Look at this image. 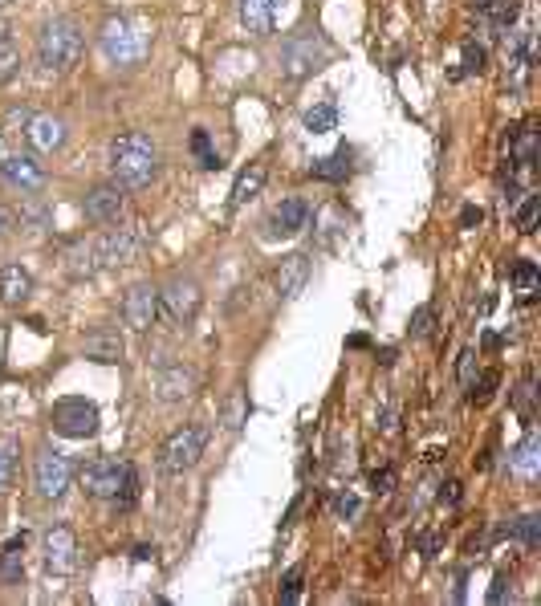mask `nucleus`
<instances>
[{
  "instance_id": "f257e3e1",
  "label": "nucleus",
  "mask_w": 541,
  "mask_h": 606,
  "mask_svg": "<svg viewBox=\"0 0 541 606\" xmlns=\"http://www.w3.org/2000/svg\"><path fill=\"white\" fill-rule=\"evenodd\" d=\"M110 171L118 179V188H147L155 171H159V151L151 143V135L143 131H127V135H118L114 147H110Z\"/></svg>"
},
{
  "instance_id": "f03ea898",
  "label": "nucleus",
  "mask_w": 541,
  "mask_h": 606,
  "mask_svg": "<svg viewBox=\"0 0 541 606\" xmlns=\"http://www.w3.org/2000/svg\"><path fill=\"white\" fill-rule=\"evenodd\" d=\"M78 57H82V29L70 21V17H57L41 29L37 37V62L41 70L49 74H66L78 66Z\"/></svg>"
},
{
  "instance_id": "7ed1b4c3",
  "label": "nucleus",
  "mask_w": 541,
  "mask_h": 606,
  "mask_svg": "<svg viewBox=\"0 0 541 606\" xmlns=\"http://www.w3.org/2000/svg\"><path fill=\"white\" fill-rule=\"evenodd\" d=\"M102 53L114 66H139L147 57V33L127 17H110L102 25Z\"/></svg>"
},
{
  "instance_id": "20e7f679",
  "label": "nucleus",
  "mask_w": 541,
  "mask_h": 606,
  "mask_svg": "<svg viewBox=\"0 0 541 606\" xmlns=\"http://www.w3.org/2000/svg\"><path fill=\"white\" fill-rule=\"evenodd\" d=\"M326 57H330V45L322 37H293L281 49V74L289 82H302V78H310L314 70L326 66Z\"/></svg>"
},
{
  "instance_id": "39448f33",
  "label": "nucleus",
  "mask_w": 541,
  "mask_h": 606,
  "mask_svg": "<svg viewBox=\"0 0 541 606\" xmlns=\"http://www.w3.org/2000/svg\"><path fill=\"white\" fill-rule=\"evenodd\" d=\"M143 245H147L143 224H131V228H110V232H102L90 249H94V261H98V265H131V261L143 253Z\"/></svg>"
},
{
  "instance_id": "423d86ee",
  "label": "nucleus",
  "mask_w": 541,
  "mask_h": 606,
  "mask_svg": "<svg viewBox=\"0 0 541 606\" xmlns=\"http://www.w3.org/2000/svg\"><path fill=\"white\" fill-rule=\"evenodd\" d=\"M204 444H208V432L200 423H188V428H179L163 448H159V468L163 472H188L200 456H204Z\"/></svg>"
},
{
  "instance_id": "0eeeda50",
  "label": "nucleus",
  "mask_w": 541,
  "mask_h": 606,
  "mask_svg": "<svg viewBox=\"0 0 541 606\" xmlns=\"http://www.w3.org/2000/svg\"><path fill=\"white\" fill-rule=\"evenodd\" d=\"M53 432L57 436H70V440H86L98 432V407L86 399H62L53 403Z\"/></svg>"
},
{
  "instance_id": "6e6552de",
  "label": "nucleus",
  "mask_w": 541,
  "mask_h": 606,
  "mask_svg": "<svg viewBox=\"0 0 541 606\" xmlns=\"http://www.w3.org/2000/svg\"><path fill=\"white\" fill-rule=\"evenodd\" d=\"M33 480H37V493L45 501H57L66 497L70 480H74V464L62 456V452H41L37 456V468H33Z\"/></svg>"
},
{
  "instance_id": "1a4fd4ad",
  "label": "nucleus",
  "mask_w": 541,
  "mask_h": 606,
  "mask_svg": "<svg viewBox=\"0 0 541 606\" xmlns=\"http://www.w3.org/2000/svg\"><path fill=\"white\" fill-rule=\"evenodd\" d=\"M131 476V464H118V460H98L82 472V489L90 497H102V501H114L118 493H123V484Z\"/></svg>"
},
{
  "instance_id": "9d476101",
  "label": "nucleus",
  "mask_w": 541,
  "mask_h": 606,
  "mask_svg": "<svg viewBox=\"0 0 541 606\" xmlns=\"http://www.w3.org/2000/svg\"><path fill=\"white\" fill-rule=\"evenodd\" d=\"M159 310H167L171 322H192L200 310V285L192 277H175L163 293H159Z\"/></svg>"
},
{
  "instance_id": "9b49d317",
  "label": "nucleus",
  "mask_w": 541,
  "mask_h": 606,
  "mask_svg": "<svg viewBox=\"0 0 541 606\" xmlns=\"http://www.w3.org/2000/svg\"><path fill=\"white\" fill-rule=\"evenodd\" d=\"M159 318V289L151 281H139L127 297H123V322L131 330H151Z\"/></svg>"
},
{
  "instance_id": "f8f14e48",
  "label": "nucleus",
  "mask_w": 541,
  "mask_h": 606,
  "mask_svg": "<svg viewBox=\"0 0 541 606\" xmlns=\"http://www.w3.org/2000/svg\"><path fill=\"white\" fill-rule=\"evenodd\" d=\"M45 570L49 574H74L78 570V537L66 525L45 533Z\"/></svg>"
},
{
  "instance_id": "ddd939ff",
  "label": "nucleus",
  "mask_w": 541,
  "mask_h": 606,
  "mask_svg": "<svg viewBox=\"0 0 541 606\" xmlns=\"http://www.w3.org/2000/svg\"><path fill=\"white\" fill-rule=\"evenodd\" d=\"M25 139L33 151L41 155H53V151H62L66 147V123L57 114H29V123H25Z\"/></svg>"
},
{
  "instance_id": "4468645a",
  "label": "nucleus",
  "mask_w": 541,
  "mask_h": 606,
  "mask_svg": "<svg viewBox=\"0 0 541 606\" xmlns=\"http://www.w3.org/2000/svg\"><path fill=\"white\" fill-rule=\"evenodd\" d=\"M0 175H5V184L17 188V192H37L45 184V167L33 155H5Z\"/></svg>"
},
{
  "instance_id": "2eb2a0df",
  "label": "nucleus",
  "mask_w": 541,
  "mask_h": 606,
  "mask_svg": "<svg viewBox=\"0 0 541 606\" xmlns=\"http://www.w3.org/2000/svg\"><path fill=\"white\" fill-rule=\"evenodd\" d=\"M118 216H123V188L118 184H102L86 196V220L94 224H114Z\"/></svg>"
},
{
  "instance_id": "dca6fc26",
  "label": "nucleus",
  "mask_w": 541,
  "mask_h": 606,
  "mask_svg": "<svg viewBox=\"0 0 541 606\" xmlns=\"http://www.w3.org/2000/svg\"><path fill=\"white\" fill-rule=\"evenodd\" d=\"M306 220H310V204L297 200V196H289V200H281V204L273 208V216H269V236H293V232L306 228Z\"/></svg>"
},
{
  "instance_id": "f3484780",
  "label": "nucleus",
  "mask_w": 541,
  "mask_h": 606,
  "mask_svg": "<svg viewBox=\"0 0 541 606\" xmlns=\"http://www.w3.org/2000/svg\"><path fill=\"white\" fill-rule=\"evenodd\" d=\"M240 9V25L249 33H269L281 17V0H236Z\"/></svg>"
},
{
  "instance_id": "a211bd4d",
  "label": "nucleus",
  "mask_w": 541,
  "mask_h": 606,
  "mask_svg": "<svg viewBox=\"0 0 541 606\" xmlns=\"http://www.w3.org/2000/svg\"><path fill=\"white\" fill-rule=\"evenodd\" d=\"M310 281V257L306 253H289L277 269V293L281 297H297Z\"/></svg>"
},
{
  "instance_id": "6ab92c4d",
  "label": "nucleus",
  "mask_w": 541,
  "mask_h": 606,
  "mask_svg": "<svg viewBox=\"0 0 541 606\" xmlns=\"http://www.w3.org/2000/svg\"><path fill=\"white\" fill-rule=\"evenodd\" d=\"M155 391H159L163 403H179V399H188V395L196 391V375H192L188 367H167V371L159 375Z\"/></svg>"
},
{
  "instance_id": "aec40b11",
  "label": "nucleus",
  "mask_w": 541,
  "mask_h": 606,
  "mask_svg": "<svg viewBox=\"0 0 541 606\" xmlns=\"http://www.w3.org/2000/svg\"><path fill=\"white\" fill-rule=\"evenodd\" d=\"M509 464H513V472H517L521 480H537V472H541V436H537V432H525V440L513 448Z\"/></svg>"
},
{
  "instance_id": "412c9836",
  "label": "nucleus",
  "mask_w": 541,
  "mask_h": 606,
  "mask_svg": "<svg viewBox=\"0 0 541 606\" xmlns=\"http://www.w3.org/2000/svg\"><path fill=\"white\" fill-rule=\"evenodd\" d=\"M82 354L94 358V362H118L123 358V338H118L114 330H98L82 342Z\"/></svg>"
},
{
  "instance_id": "4be33fe9",
  "label": "nucleus",
  "mask_w": 541,
  "mask_h": 606,
  "mask_svg": "<svg viewBox=\"0 0 541 606\" xmlns=\"http://www.w3.org/2000/svg\"><path fill=\"white\" fill-rule=\"evenodd\" d=\"M350 151L342 147V151H334V155H326V159H318L314 167H310V175L314 179H326V184H342V179H350Z\"/></svg>"
},
{
  "instance_id": "5701e85b",
  "label": "nucleus",
  "mask_w": 541,
  "mask_h": 606,
  "mask_svg": "<svg viewBox=\"0 0 541 606\" xmlns=\"http://www.w3.org/2000/svg\"><path fill=\"white\" fill-rule=\"evenodd\" d=\"M265 188V167L261 163H253V167H245L236 175V184H232V208H240V204H249L257 192Z\"/></svg>"
},
{
  "instance_id": "b1692460",
  "label": "nucleus",
  "mask_w": 541,
  "mask_h": 606,
  "mask_svg": "<svg viewBox=\"0 0 541 606\" xmlns=\"http://www.w3.org/2000/svg\"><path fill=\"white\" fill-rule=\"evenodd\" d=\"M29 289H33V281H29V273L21 265H9L5 273H0V297H5V301H25Z\"/></svg>"
},
{
  "instance_id": "393cba45",
  "label": "nucleus",
  "mask_w": 541,
  "mask_h": 606,
  "mask_svg": "<svg viewBox=\"0 0 541 606\" xmlns=\"http://www.w3.org/2000/svg\"><path fill=\"white\" fill-rule=\"evenodd\" d=\"M306 131H314V135L338 131V102H318L314 110H306Z\"/></svg>"
},
{
  "instance_id": "a878e982",
  "label": "nucleus",
  "mask_w": 541,
  "mask_h": 606,
  "mask_svg": "<svg viewBox=\"0 0 541 606\" xmlns=\"http://www.w3.org/2000/svg\"><path fill=\"white\" fill-rule=\"evenodd\" d=\"M21 550H25V533H21V537H13V541L5 545V554H0V578H5V582H17V578L25 574V566H21Z\"/></svg>"
},
{
  "instance_id": "bb28decb",
  "label": "nucleus",
  "mask_w": 541,
  "mask_h": 606,
  "mask_svg": "<svg viewBox=\"0 0 541 606\" xmlns=\"http://www.w3.org/2000/svg\"><path fill=\"white\" fill-rule=\"evenodd\" d=\"M513 537H517L521 545H537V541H541V517H537V513L517 517V521H513Z\"/></svg>"
},
{
  "instance_id": "cd10ccee",
  "label": "nucleus",
  "mask_w": 541,
  "mask_h": 606,
  "mask_svg": "<svg viewBox=\"0 0 541 606\" xmlns=\"http://www.w3.org/2000/svg\"><path fill=\"white\" fill-rule=\"evenodd\" d=\"M17 66H21L17 45H13V41H0V86H5V82L17 74Z\"/></svg>"
},
{
  "instance_id": "c85d7f7f",
  "label": "nucleus",
  "mask_w": 541,
  "mask_h": 606,
  "mask_svg": "<svg viewBox=\"0 0 541 606\" xmlns=\"http://www.w3.org/2000/svg\"><path fill=\"white\" fill-rule=\"evenodd\" d=\"M192 151H196V159H200V167H220V159H216V151H212V143H208V131H196L192 135Z\"/></svg>"
},
{
  "instance_id": "c756f323",
  "label": "nucleus",
  "mask_w": 541,
  "mask_h": 606,
  "mask_svg": "<svg viewBox=\"0 0 541 606\" xmlns=\"http://www.w3.org/2000/svg\"><path fill=\"white\" fill-rule=\"evenodd\" d=\"M513 285H517L525 297H533V289H537V269H533L529 261H517V265H513Z\"/></svg>"
},
{
  "instance_id": "7c9ffc66",
  "label": "nucleus",
  "mask_w": 541,
  "mask_h": 606,
  "mask_svg": "<svg viewBox=\"0 0 541 606\" xmlns=\"http://www.w3.org/2000/svg\"><path fill=\"white\" fill-rule=\"evenodd\" d=\"M302 574H306L302 566H293V570H289V578H285V594H281V602H285V606H293L297 598H302Z\"/></svg>"
},
{
  "instance_id": "2f4dec72",
  "label": "nucleus",
  "mask_w": 541,
  "mask_h": 606,
  "mask_svg": "<svg viewBox=\"0 0 541 606\" xmlns=\"http://www.w3.org/2000/svg\"><path fill=\"white\" fill-rule=\"evenodd\" d=\"M114 501H118V509H131V505L139 501V472H135V468H131V476H127V484H123V493H118Z\"/></svg>"
},
{
  "instance_id": "473e14b6",
  "label": "nucleus",
  "mask_w": 541,
  "mask_h": 606,
  "mask_svg": "<svg viewBox=\"0 0 541 606\" xmlns=\"http://www.w3.org/2000/svg\"><path fill=\"white\" fill-rule=\"evenodd\" d=\"M472 383H476V354L464 350V354H460V387L472 391Z\"/></svg>"
},
{
  "instance_id": "72a5a7b5",
  "label": "nucleus",
  "mask_w": 541,
  "mask_h": 606,
  "mask_svg": "<svg viewBox=\"0 0 541 606\" xmlns=\"http://www.w3.org/2000/svg\"><path fill=\"white\" fill-rule=\"evenodd\" d=\"M432 306H424V310H415V318H411V338H424L428 330H432Z\"/></svg>"
},
{
  "instance_id": "f704fd0d",
  "label": "nucleus",
  "mask_w": 541,
  "mask_h": 606,
  "mask_svg": "<svg viewBox=\"0 0 541 606\" xmlns=\"http://www.w3.org/2000/svg\"><path fill=\"white\" fill-rule=\"evenodd\" d=\"M464 70H468V74H480V70H485V49H480V45H468V49H464Z\"/></svg>"
},
{
  "instance_id": "c9c22d12",
  "label": "nucleus",
  "mask_w": 541,
  "mask_h": 606,
  "mask_svg": "<svg viewBox=\"0 0 541 606\" xmlns=\"http://www.w3.org/2000/svg\"><path fill=\"white\" fill-rule=\"evenodd\" d=\"M517 224H521V232H533V224H537V196L525 200V208L517 212Z\"/></svg>"
},
{
  "instance_id": "e433bc0d",
  "label": "nucleus",
  "mask_w": 541,
  "mask_h": 606,
  "mask_svg": "<svg viewBox=\"0 0 541 606\" xmlns=\"http://www.w3.org/2000/svg\"><path fill=\"white\" fill-rule=\"evenodd\" d=\"M334 513H338L342 521H350V517L358 513V497H354V493H342V497L334 501Z\"/></svg>"
},
{
  "instance_id": "4c0bfd02",
  "label": "nucleus",
  "mask_w": 541,
  "mask_h": 606,
  "mask_svg": "<svg viewBox=\"0 0 541 606\" xmlns=\"http://www.w3.org/2000/svg\"><path fill=\"white\" fill-rule=\"evenodd\" d=\"M509 594H513V590H509V578H505V574H497V578H493V590H489V602H493V606H501Z\"/></svg>"
},
{
  "instance_id": "58836bf2",
  "label": "nucleus",
  "mask_w": 541,
  "mask_h": 606,
  "mask_svg": "<svg viewBox=\"0 0 541 606\" xmlns=\"http://www.w3.org/2000/svg\"><path fill=\"white\" fill-rule=\"evenodd\" d=\"M9 476H13V452L0 448V493L9 489Z\"/></svg>"
},
{
  "instance_id": "ea45409f",
  "label": "nucleus",
  "mask_w": 541,
  "mask_h": 606,
  "mask_svg": "<svg viewBox=\"0 0 541 606\" xmlns=\"http://www.w3.org/2000/svg\"><path fill=\"white\" fill-rule=\"evenodd\" d=\"M529 403H533V383L525 379V383H521V395H517V411H529Z\"/></svg>"
},
{
  "instance_id": "a19ab883",
  "label": "nucleus",
  "mask_w": 541,
  "mask_h": 606,
  "mask_svg": "<svg viewBox=\"0 0 541 606\" xmlns=\"http://www.w3.org/2000/svg\"><path fill=\"white\" fill-rule=\"evenodd\" d=\"M440 501H448V505H456V501H460V484H456V480H448V484H444Z\"/></svg>"
},
{
  "instance_id": "79ce46f5",
  "label": "nucleus",
  "mask_w": 541,
  "mask_h": 606,
  "mask_svg": "<svg viewBox=\"0 0 541 606\" xmlns=\"http://www.w3.org/2000/svg\"><path fill=\"white\" fill-rule=\"evenodd\" d=\"M460 224H464V228L480 224V208H464V212H460Z\"/></svg>"
},
{
  "instance_id": "37998d69",
  "label": "nucleus",
  "mask_w": 541,
  "mask_h": 606,
  "mask_svg": "<svg viewBox=\"0 0 541 606\" xmlns=\"http://www.w3.org/2000/svg\"><path fill=\"white\" fill-rule=\"evenodd\" d=\"M228 428H232V432L240 428V395L232 399V411H228Z\"/></svg>"
},
{
  "instance_id": "c03bdc74",
  "label": "nucleus",
  "mask_w": 541,
  "mask_h": 606,
  "mask_svg": "<svg viewBox=\"0 0 541 606\" xmlns=\"http://www.w3.org/2000/svg\"><path fill=\"white\" fill-rule=\"evenodd\" d=\"M371 480H375V489H391V480H395V476H391V472L383 468V472H375Z\"/></svg>"
},
{
  "instance_id": "a18cd8bd",
  "label": "nucleus",
  "mask_w": 541,
  "mask_h": 606,
  "mask_svg": "<svg viewBox=\"0 0 541 606\" xmlns=\"http://www.w3.org/2000/svg\"><path fill=\"white\" fill-rule=\"evenodd\" d=\"M493 383H497V379H493V375H489V379H485V387H480V395H476V399H480V403H485V399H489V391H493Z\"/></svg>"
},
{
  "instance_id": "49530a36",
  "label": "nucleus",
  "mask_w": 541,
  "mask_h": 606,
  "mask_svg": "<svg viewBox=\"0 0 541 606\" xmlns=\"http://www.w3.org/2000/svg\"><path fill=\"white\" fill-rule=\"evenodd\" d=\"M472 5H476V9H480V13H489V9H493V5H497V0H472Z\"/></svg>"
},
{
  "instance_id": "de8ad7c7",
  "label": "nucleus",
  "mask_w": 541,
  "mask_h": 606,
  "mask_svg": "<svg viewBox=\"0 0 541 606\" xmlns=\"http://www.w3.org/2000/svg\"><path fill=\"white\" fill-rule=\"evenodd\" d=\"M0 41H13V37H9V25H5V21H0Z\"/></svg>"
},
{
  "instance_id": "09e8293b",
  "label": "nucleus",
  "mask_w": 541,
  "mask_h": 606,
  "mask_svg": "<svg viewBox=\"0 0 541 606\" xmlns=\"http://www.w3.org/2000/svg\"><path fill=\"white\" fill-rule=\"evenodd\" d=\"M0 163H5V135H0Z\"/></svg>"
},
{
  "instance_id": "8fccbe9b",
  "label": "nucleus",
  "mask_w": 541,
  "mask_h": 606,
  "mask_svg": "<svg viewBox=\"0 0 541 606\" xmlns=\"http://www.w3.org/2000/svg\"><path fill=\"white\" fill-rule=\"evenodd\" d=\"M0 232H5V212H0Z\"/></svg>"
},
{
  "instance_id": "3c124183",
  "label": "nucleus",
  "mask_w": 541,
  "mask_h": 606,
  "mask_svg": "<svg viewBox=\"0 0 541 606\" xmlns=\"http://www.w3.org/2000/svg\"><path fill=\"white\" fill-rule=\"evenodd\" d=\"M0 5H13V0H0Z\"/></svg>"
}]
</instances>
